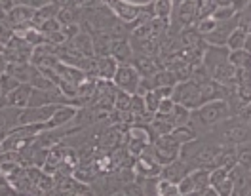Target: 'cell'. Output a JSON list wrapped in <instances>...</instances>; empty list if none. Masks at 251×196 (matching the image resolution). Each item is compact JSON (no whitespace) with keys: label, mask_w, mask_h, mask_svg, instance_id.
I'll use <instances>...</instances> for the list:
<instances>
[{"label":"cell","mask_w":251,"mask_h":196,"mask_svg":"<svg viewBox=\"0 0 251 196\" xmlns=\"http://www.w3.org/2000/svg\"><path fill=\"white\" fill-rule=\"evenodd\" d=\"M232 115L234 113H232L228 99H213V101H207L204 105H200L198 109H194L190 115V122H198L202 126L211 128L223 120L230 118Z\"/></svg>","instance_id":"obj_1"},{"label":"cell","mask_w":251,"mask_h":196,"mask_svg":"<svg viewBox=\"0 0 251 196\" xmlns=\"http://www.w3.org/2000/svg\"><path fill=\"white\" fill-rule=\"evenodd\" d=\"M172 99L175 103L185 105L190 111H194V109H198L200 105H204L202 92H200V84H196L192 78L177 82L172 90Z\"/></svg>","instance_id":"obj_2"},{"label":"cell","mask_w":251,"mask_h":196,"mask_svg":"<svg viewBox=\"0 0 251 196\" xmlns=\"http://www.w3.org/2000/svg\"><path fill=\"white\" fill-rule=\"evenodd\" d=\"M114 84L118 86V90H122L126 94H137L139 84H141V74L139 71L129 63H118V69L114 73Z\"/></svg>","instance_id":"obj_3"},{"label":"cell","mask_w":251,"mask_h":196,"mask_svg":"<svg viewBox=\"0 0 251 196\" xmlns=\"http://www.w3.org/2000/svg\"><path fill=\"white\" fill-rule=\"evenodd\" d=\"M154 143V137H152V133L149 128H145V126H135V128H129L127 131V152H131V154H141L143 150L147 147H151Z\"/></svg>","instance_id":"obj_4"},{"label":"cell","mask_w":251,"mask_h":196,"mask_svg":"<svg viewBox=\"0 0 251 196\" xmlns=\"http://www.w3.org/2000/svg\"><path fill=\"white\" fill-rule=\"evenodd\" d=\"M238 27V14L232 19H226V21H217V27L211 31V33L204 34V40L207 44H215V46H225L226 44V38L228 34L234 31Z\"/></svg>","instance_id":"obj_5"},{"label":"cell","mask_w":251,"mask_h":196,"mask_svg":"<svg viewBox=\"0 0 251 196\" xmlns=\"http://www.w3.org/2000/svg\"><path fill=\"white\" fill-rule=\"evenodd\" d=\"M228 177L232 181L234 195H251V170L236 164L228 172Z\"/></svg>","instance_id":"obj_6"},{"label":"cell","mask_w":251,"mask_h":196,"mask_svg":"<svg viewBox=\"0 0 251 196\" xmlns=\"http://www.w3.org/2000/svg\"><path fill=\"white\" fill-rule=\"evenodd\" d=\"M173 17L175 23L181 27H188L196 21V0H181L177 6H173Z\"/></svg>","instance_id":"obj_7"},{"label":"cell","mask_w":251,"mask_h":196,"mask_svg":"<svg viewBox=\"0 0 251 196\" xmlns=\"http://www.w3.org/2000/svg\"><path fill=\"white\" fill-rule=\"evenodd\" d=\"M188 172H190V168L187 166V162L181 160V158H177V160H173V162L162 166V170H160V177L170 179V181H173V183H179V181L187 175Z\"/></svg>","instance_id":"obj_8"},{"label":"cell","mask_w":251,"mask_h":196,"mask_svg":"<svg viewBox=\"0 0 251 196\" xmlns=\"http://www.w3.org/2000/svg\"><path fill=\"white\" fill-rule=\"evenodd\" d=\"M110 8L124 21H133V19H137L145 12L147 6H133V4L124 2V0H110Z\"/></svg>","instance_id":"obj_9"},{"label":"cell","mask_w":251,"mask_h":196,"mask_svg":"<svg viewBox=\"0 0 251 196\" xmlns=\"http://www.w3.org/2000/svg\"><path fill=\"white\" fill-rule=\"evenodd\" d=\"M109 53H112V57L120 63H127L129 59H133V51L126 40H110Z\"/></svg>","instance_id":"obj_10"},{"label":"cell","mask_w":251,"mask_h":196,"mask_svg":"<svg viewBox=\"0 0 251 196\" xmlns=\"http://www.w3.org/2000/svg\"><path fill=\"white\" fill-rule=\"evenodd\" d=\"M116 69H118V61L112 55H101L97 59V73L95 74H99L105 80H110V78H114Z\"/></svg>","instance_id":"obj_11"},{"label":"cell","mask_w":251,"mask_h":196,"mask_svg":"<svg viewBox=\"0 0 251 196\" xmlns=\"http://www.w3.org/2000/svg\"><path fill=\"white\" fill-rule=\"evenodd\" d=\"M133 67L139 71V74H141L143 78H147V76H152L154 73H156V63H154V59L152 57H149V55H135L133 57Z\"/></svg>","instance_id":"obj_12"},{"label":"cell","mask_w":251,"mask_h":196,"mask_svg":"<svg viewBox=\"0 0 251 196\" xmlns=\"http://www.w3.org/2000/svg\"><path fill=\"white\" fill-rule=\"evenodd\" d=\"M228 61L234 69H251V53L244 48L232 49L228 51Z\"/></svg>","instance_id":"obj_13"},{"label":"cell","mask_w":251,"mask_h":196,"mask_svg":"<svg viewBox=\"0 0 251 196\" xmlns=\"http://www.w3.org/2000/svg\"><path fill=\"white\" fill-rule=\"evenodd\" d=\"M238 164V152H236V145H225L221 150L219 158H217V166L226 168L228 172Z\"/></svg>","instance_id":"obj_14"},{"label":"cell","mask_w":251,"mask_h":196,"mask_svg":"<svg viewBox=\"0 0 251 196\" xmlns=\"http://www.w3.org/2000/svg\"><path fill=\"white\" fill-rule=\"evenodd\" d=\"M190 115H192V111L187 109L185 105H181V103H175V107H173L172 111V122H173V128L175 126H185L190 122Z\"/></svg>","instance_id":"obj_15"},{"label":"cell","mask_w":251,"mask_h":196,"mask_svg":"<svg viewBox=\"0 0 251 196\" xmlns=\"http://www.w3.org/2000/svg\"><path fill=\"white\" fill-rule=\"evenodd\" d=\"M234 94H236V99L240 101L242 107L250 105L251 103V80L238 82V84L234 86Z\"/></svg>","instance_id":"obj_16"},{"label":"cell","mask_w":251,"mask_h":196,"mask_svg":"<svg viewBox=\"0 0 251 196\" xmlns=\"http://www.w3.org/2000/svg\"><path fill=\"white\" fill-rule=\"evenodd\" d=\"M246 34H248V33H246L242 27H236L234 31L228 34V38H226V44H225V46L230 49V51H232V49L244 48V42H246Z\"/></svg>","instance_id":"obj_17"},{"label":"cell","mask_w":251,"mask_h":196,"mask_svg":"<svg viewBox=\"0 0 251 196\" xmlns=\"http://www.w3.org/2000/svg\"><path fill=\"white\" fill-rule=\"evenodd\" d=\"M156 195H160V196H177V195H179V187H177V183H173V181L160 177V179L156 181Z\"/></svg>","instance_id":"obj_18"},{"label":"cell","mask_w":251,"mask_h":196,"mask_svg":"<svg viewBox=\"0 0 251 196\" xmlns=\"http://www.w3.org/2000/svg\"><path fill=\"white\" fill-rule=\"evenodd\" d=\"M236 152H238V164L251 170V141L236 145Z\"/></svg>","instance_id":"obj_19"},{"label":"cell","mask_w":251,"mask_h":196,"mask_svg":"<svg viewBox=\"0 0 251 196\" xmlns=\"http://www.w3.org/2000/svg\"><path fill=\"white\" fill-rule=\"evenodd\" d=\"M236 14H238V10H236L232 4H223V6L215 8V12L211 14V17L217 19V21H226V19H232Z\"/></svg>","instance_id":"obj_20"},{"label":"cell","mask_w":251,"mask_h":196,"mask_svg":"<svg viewBox=\"0 0 251 196\" xmlns=\"http://www.w3.org/2000/svg\"><path fill=\"white\" fill-rule=\"evenodd\" d=\"M31 99V92H29V88H25V86H17L16 92L10 96V103H14V105H25L27 101Z\"/></svg>","instance_id":"obj_21"},{"label":"cell","mask_w":251,"mask_h":196,"mask_svg":"<svg viewBox=\"0 0 251 196\" xmlns=\"http://www.w3.org/2000/svg\"><path fill=\"white\" fill-rule=\"evenodd\" d=\"M177 187H179V195H194L196 193V189H194V181L190 177V173H187L183 179L177 183Z\"/></svg>","instance_id":"obj_22"},{"label":"cell","mask_w":251,"mask_h":196,"mask_svg":"<svg viewBox=\"0 0 251 196\" xmlns=\"http://www.w3.org/2000/svg\"><path fill=\"white\" fill-rule=\"evenodd\" d=\"M244 49H248L251 53V33L246 34V42H244Z\"/></svg>","instance_id":"obj_23"},{"label":"cell","mask_w":251,"mask_h":196,"mask_svg":"<svg viewBox=\"0 0 251 196\" xmlns=\"http://www.w3.org/2000/svg\"><path fill=\"white\" fill-rule=\"evenodd\" d=\"M4 67H6V63H4V61H2V57H0V71H2Z\"/></svg>","instance_id":"obj_24"}]
</instances>
